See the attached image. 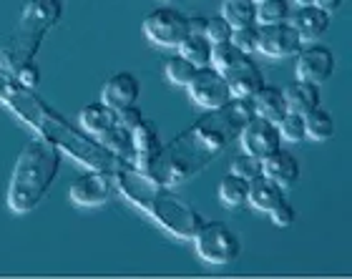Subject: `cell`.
Segmentation results:
<instances>
[{
    "mask_svg": "<svg viewBox=\"0 0 352 279\" xmlns=\"http://www.w3.org/2000/svg\"><path fill=\"white\" fill-rule=\"evenodd\" d=\"M78 121H81V126L86 129L88 133H91V136H94L96 141L103 139V136H106V133H109L111 129L118 124L116 111L109 109L103 101H96V103H88V106H83Z\"/></svg>",
    "mask_w": 352,
    "mask_h": 279,
    "instance_id": "18",
    "label": "cell"
},
{
    "mask_svg": "<svg viewBox=\"0 0 352 279\" xmlns=\"http://www.w3.org/2000/svg\"><path fill=\"white\" fill-rule=\"evenodd\" d=\"M300 33L294 30L292 23H272V25H259V48L270 58H292L302 48Z\"/></svg>",
    "mask_w": 352,
    "mask_h": 279,
    "instance_id": "11",
    "label": "cell"
},
{
    "mask_svg": "<svg viewBox=\"0 0 352 279\" xmlns=\"http://www.w3.org/2000/svg\"><path fill=\"white\" fill-rule=\"evenodd\" d=\"M254 116L252 98H232L221 109H212L176 133L169 144H162L151 159L141 164L144 174L164 186H182L206 169L232 141L239 139L244 124Z\"/></svg>",
    "mask_w": 352,
    "mask_h": 279,
    "instance_id": "1",
    "label": "cell"
},
{
    "mask_svg": "<svg viewBox=\"0 0 352 279\" xmlns=\"http://www.w3.org/2000/svg\"><path fill=\"white\" fill-rule=\"evenodd\" d=\"M111 191H113L111 171L91 169L71 184L68 197H71V201L76 206H103L111 199Z\"/></svg>",
    "mask_w": 352,
    "mask_h": 279,
    "instance_id": "12",
    "label": "cell"
},
{
    "mask_svg": "<svg viewBox=\"0 0 352 279\" xmlns=\"http://www.w3.org/2000/svg\"><path fill=\"white\" fill-rule=\"evenodd\" d=\"M330 23L332 15L317 5H300V10L292 15V25L302 41H320L330 30Z\"/></svg>",
    "mask_w": 352,
    "mask_h": 279,
    "instance_id": "16",
    "label": "cell"
},
{
    "mask_svg": "<svg viewBox=\"0 0 352 279\" xmlns=\"http://www.w3.org/2000/svg\"><path fill=\"white\" fill-rule=\"evenodd\" d=\"M279 201H285V189H282V186H277L274 181L262 177V174L250 181V201H247V204L254 206L257 212L270 214Z\"/></svg>",
    "mask_w": 352,
    "mask_h": 279,
    "instance_id": "20",
    "label": "cell"
},
{
    "mask_svg": "<svg viewBox=\"0 0 352 279\" xmlns=\"http://www.w3.org/2000/svg\"><path fill=\"white\" fill-rule=\"evenodd\" d=\"M232 25H229L221 15H214V18H206V25H204V38L209 41L212 45L217 43H227L232 41Z\"/></svg>",
    "mask_w": 352,
    "mask_h": 279,
    "instance_id": "31",
    "label": "cell"
},
{
    "mask_svg": "<svg viewBox=\"0 0 352 279\" xmlns=\"http://www.w3.org/2000/svg\"><path fill=\"white\" fill-rule=\"evenodd\" d=\"M63 151L56 144L41 139H30L18 154L13 177L8 184V209L15 214L33 212L45 199L60 171Z\"/></svg>",
    "mask_w": 352,
    "mask_h": 279,
    "instance_id": "4",
    "label": "cell"
},
{
    "mask_svg": "<svg viewBox=\"0 0 352 279\" xmlns=\"http://www.w3.org/2000/svg\"><path fill=\"white\" fill-rule=\"evenodd\" d=\"M219 15L232 28L252 25V23H257V3H252V0H224Z\"/></svg>",
    "mask_w": 352,
    "mask_h": 279,
    "instance_id": "24",
    "label": "cell"
},
{
    "mask_svg": "<svg viewBox=\"0 0 352 279\" xmlns=\"http://www.w3.org/2000/svg\"><path fill=\"white\" fill-rule=\"evenodd\" d=\"M217 194H219V201L227 209H239V206L250 201V181L229 171L227 177L219 181V186H217Z\"/></svg>",
    "mask_w": 352,
    "mask_h": 279,
    "instance_id": "22",
    "label": "cell"
},
{
    "mask_svg": "<svg viewBox=\"0 0 352 279\" xmlns=\"http://www.w3.org/2000/svg\"><path fill=\"white\" fill-rule=\"evenodd\" d=\"M239 139H242L244 154L257 156V159H264V156H270L272 151L282 148L279 126L274 124V121H267V118L257 116V113L244 124Z\"/></svg>",
    "mask_w": 352,
    "mask_h": 279,
    "instance_id": "9",
    "label": "cell"
},
{
    "mask_svg": "<svg viewBox=\"0 0 352 279\" xmlns=\"http://www.w3.org/2000/svg\"><path fill=\"white\" fill-rule=\"evenodd\" d=\"M186 89H189L191 101L199 103L206 111L221 109L224 103L232 101V91H229L227 78L212 66L197 68V74H194V78L189 81Z\"/></svg>",
    "mask_w": 352,
    "mask_h": 279,
    "instance_id": "8",
    "label": "cell"
},
{
    "mask_svg": "<svg viewBox=\"0 0 352 279\" xmlns=\"http://www.w3.org/2000/svg\"><path fill=\"white\" fill-rule=\"evenodd\" d=\"M141 118H144V113H141L136 106H126V109H121V111H116V121H118V126L121 129H126V131L131 133V129L136 124H139Z\"/></svg>",
    "mask_w": 352,
    "mask_h": 279,
    "instance_id": "35",
    "label": "cell"
},
{
    "mask_svg": "<svg viewBox=\"0 0 352 279\" xmlns=\"http://www.w3.org/2000/svg\"><path fill=\"white\" fill-rule=\"evenodd\" d=\"M13 78L18 81V86H21V89H28V91L36 89L38 81H41V71H38L36 60H30V63H25V66L18 68Z\"/></svg>",
    "mask_w": 352,
    "mask_h": 279,
    "instance_id": "33",
    "label": "cell"
},
{
    "mask_svg": "<svg viewBox=\"0 0 352 279\" xmlns=\"http://www.w3.org/2000/svg\"><path fill=\"white\" fill-rule=\"evenodd\" d=\"M294 74L297 81H307L315 86H322L324 81H330V76L335 74V56L327 45L312 43L307 48H300V53L294 56Z\"/></svg>",
    "mask_w": 352,
    "mask_h": 279,
    "instance_id": "10",
    "label": "cell"
},
{
    "mask_svg": "<svg viewBox=\"0 0 352 279\" xmlns=\"http://www.w3.org/2000/svg\"><path fill=\"white\" fill-rule=\"evenodd\" d=\"M141 96V83L139 78L129 71H118L103 83L101 89V101L113 111H121L126 106H136Z\"/></svg>",
    "mask_w": 352,
    "mask_h": 279,
    "instance_id": "13",
    "label": "cell"
},
{
    "mask_svg": "<svg viewBox=\"0 0 352 279\" xmlns=\"http://www.w3.org/2000/svg\"><path fill=\"white\" fill-rule=\"evenodd\" d=\"M111 177L118 191L126 197V201H131L136 209L148 214L159 227L166 229L176 239H191L194 232L206 221L186 199L176 197L171 186L154 181L131 161L118 159Z\"/></svg>",
    "mask_w": 352,
    "mask_h": 279,
    "instance_id": "3",
    "label": "cell"
},
{
    "mask_svg": "<svg viewBox=\"0 0 352 279\" xmlns=\"http://www.w3.org/2000/svg\"><path fill=\"white\" fill-rule=\"evenodd\" d=\"M232 174H236V177L247 179V181H252V179H257L259 174H262V159H257V156H250V154H239L232 161Z\"/></svg>",
    "mask_w": 352,
    "mask_h": 279,
    "instance_id": "32",
    "label": "cell"
},
{
    "mask_svg": "<svg viewBox=\"0 0 352 279\" xmlns=\"http://www.w3.org/2000/svg\"><path fill=\"white\" fill-rule=\"evenodd\" d=\"M179 56L191 60L197 68L209 66V63H212V43L204 38V33H189V36L179 43Z\"/></svg>",
    "mask_w": 352,
    "mask_h": 279,
    "instance_id": "23",
    "label": "cell"
},
{
    "mask_svg": "<svg viewBox=\"0 0 352 279\" xmlns=\"http://www.w3.org/2000/svg\"><path fill=\"white\" fill-rule=\"evenodd\" d=\"M289 18V3L287 0H264L257 5V25L285 23Z\"/></svg>",
    "mask_w": 352,
    "mask_h": 279,
    "instance_id": "27",
    "label": "cell"
},
{
    "mask_svg": "<svg viewBox=\"0 0 352 279\" xmlns=\"http://www.w3.org/2000/svg\"><path fill=\"white\" fill-rule=\"evenodd\" d=\"M224 78H227V83H229L232 98H252L262 86H267V83H264L262 68H259L250 56H244L242 63H236L232 71H227Z\"/></svg>",
    "mask_w": 352,
    "mask_h": 279,
    "instance_id": "15",
    "label": "cell"
},
{
    "mask_svg": "<svg viewBox=\"0 0 352 279\" xmlns=\"http://www.w3.org/2000/svg\"><path fill=\"white\" fill-rule=\"evenodd\" d=\"M282 93H285L287 111L300 113V116L309 113V111L317 109V106L322 103V91H320V86H315V83H307V81L289 83Z\"/></svg>",
    "mask_w": 352,
    "mask_h": 279,
    "instance_id": "17",
    "label": "cell"
},
{
    "mask_svg": "<svg viewBox=\"0 0 352 279\" xmlns=\"http://www.w3.org/2000/svg\"><path fill=\"white\" fill-rule=\"evenodd\" d=\"M63 0H28L21 13L18 30L0 45V71L15 76V71L36 58L41 41L60 21Z\"/></svg>",
    "mask_w": 352,
    "mask_h": 279,
    "instance_id": "5",
    "label": "cell"
},
{
    "mask_svg": "<svg viewBox=\"0 0 352 279\" xmlns=\"http://www.w3.org/2000/svg\"><path fill=\"white\" fill-rule=\"evenodd\" d=\"M279 133H282V139L289 141V144H300V141L307 139V133H305V116L300 113H292V111H287L285 116L279 118Z\"/></svg>",
    "mask_w": 352,
    "mask_h": 279,
    "instance_id": "29",
    "label": "cell"
},
{
    "mask_svg": "<svg viewBox=\"0 0 352 279\" xmlns=\"http://www.w3.org/2000/svg\"><path fill=\"white\" fill-rule=\"evenodd\" d=\"M300 174H302V169H300L297 156L285 151V148H277V151H272L270 156L262 159V177H267L270 181L282 186V189H289V186L297 184Z\"/></svg>",
    "mask_w": 352,
    "mask_h": 279,
    "instance_id": "14",
    "label": "cell"
},
{
    "mask_svg": "<svg viewBox=\"0 0 352 279\" xmlns=\"http://www.w3.org/2000/svg\"><path fill=\"white\" fill-rule=\"evenodd\" d=\"M131 148H133V166H141L146 159H151L162 148L159 131H156V126L151 121L141 118L139 124L131 129Z\"/></svg>",
    "mask_w": 352,
    "mask_h": 279,
    "instance_id": "19",
    "label": "cell"
},
{
    "mask_svg": "<svg viewBox=\"0 0 352 279\" xmlns=\"http://www.w3.org/2000/svg\"><path fill=\"white\" fill-rule=\"evenodd\" d=\"M305 133L312 141H327L335 133V118L330 111H324L322 106L312 109L309 113H305Z\"/></svg>",
    "mask_w": 352,
    "mask_h": 279,
    "instance_id": "25",
    "label": "cell"
},
{
    "mask_svg": "<svg viewBox=\"0 0 352 279\" xmlns=\"http://www.w3.org/2000/svg\"><path fill=\"white\" fill-rule=\"evenodd\" d=\"M3 101H6L8 109L13 111V113H18L23 121H28L45 141L56 144L63 154L74 156L76 161H81L88 169L113 171L118 156L111 154L101 141L88 139L86 133L76 131L74 126L68 124L58 111L51 109L41 96H36V91L21 89L18 81H15L13 89L3 96Z\"/></svg>",
    "mask_w": 352,
    "mask_h": 279,
    "instance_id": "2",
    "label": "cell"
},
{
    "mask_svg": "<svg viewBox=\"0 0 352 279\" xmlns=\"http://www.w3.org/2000/svg\"><path fill=\"white\" fill-rule=\"evenodd\" d=\"M312 5H317V8H322L324 13H335V10H340L342 8V0H315Z\"/></svg>",
    "mask_w": 352,
    "mask_h": 279,
    "instance_id": "36",
    "label": "cell"
},
{
    "mask_svg": "<svg viewBox=\"0 0 352 279\" xmlns=\"http://www.w3.org/2000/svg\"><path fill=\"white\" fill-rule=\"evenodd\" d=\"M232 43L239 48L242 53H254L259 48V25L252 23V25H242V28L232 30Z\"/></svg>",
    "mask_w": 352,
    "mask_h": 279,
    "instance_id": "30",
    "label": "cell"
},
{
    "mask_svg": "<svg viewBox=\"0 0 352 279\" xmlns=\"http://www.w3.org/2000/svg\"><path fill=\"white\" fill-rule=\"evenodd\" d=\"M197 74V66L191 60L182 58V56H174V58L166 60V68H164V76L169 78L174 86H189V81Z\"/></svg>",
    "mask_w": 352,
    "mask_h": 279,
    "instance_id": "28",
    "label": "cell"
},
{
    "mask_svg": "<svg viewBox=\"0 0 352 279\" xmlns=\"http://www.w3.org/2000/svg\"><path fill=\"white\" fill-rule=\"evenodd\" d=\"M144 36L162 48H179L189 36V18L176 8H156L144 18Z\"/></svg>",
    "mask_w": 352,
    "mask_h": 279,
    "instance_id": "7",
    "label": "cell"
},
{
    "mask_svg": "<svg viewBox=\"0 0 352 279\" xmlns=\"http://www.w3.org/2000/svg\"><path fill=\"white\" fill-rule=\"evenodd\" d=\"M297 3H300V5H312L315 0H297Z\"/></svg>",
    "mask_w": 352,
    "mask_h": 279,
    "instance_id": "38",
    "label": "cell"
},
{
    "mask_svg": "<svg viewBox=\"0 0 352 279\" xmlns=\"http://www.w3.org/2000/svg\"><path fill=\"white\" fill-rule=\"evenodd\" d=\"M252 3H257V5H259V3H264V0H252Z\"/></svg>",
    "mask_w": 352,
    "mask_h": 279,
    "instance_id": "39",
    "label": "cell"
},
{
    "mask_svg": "<svg viewBox=\"0 0 352 279\" xmlns=\"http://www.w3.org/2000/svg\"><path fill=\"white\" fill-rule=\"evenodd\" d=\"M194 249L206 265L224 267L232 265L242 254V239L234 229H229L221 221H204L191 236Z\"/></svg>",
    "mask_w": 352,
    "mask_h": 279,
    "instance_id": "6",
    "label": "cell"
},
{
    "mask_svg": "<svg viewBox=\"0 0 352 279\" xmlns=\"http://www.w3.org/2000/svg\"><path fill=\"white\" fill-rule=\"evenodd\" d=\"M244 56H247V53L239 51L232 41H227V43H217V45H212V63H209V66L217 68V71L224 76L227 71H232L236 63H242Z\"/></svg>",
    "mask_w": 352,
    "mask_h": 279,
    "instance_id": "26",
    "label": "cell"
},
{
    "mask_svg": "<svg viewBox=\"0 0 352 279\" xmlns=\"http://www.w3.org/2000/svg\"><path fill=\"white\" fill-rule=\"evenodd\" d=\"M270 216H272V224H274V227H282V229L292 227L294 219H297V214H294V206L289 204L287 199H285V201H279V204L272 209Z\"/></svg>",
    "mask_w": 352,
    "mask_h": 279,
    "instance_id": "34",
    "label": "cell"
},
{
    "mask_svg": "<svg viewBox=\"0 0 352 279\" xmlns=\"http://www.w3.org/2000/svg\"><path fill=\"white\" fill-rule=\"evenodd\" d=\"M204 25H206V18H201V15L189 18V33H204Z\"/></svg>",
    "mask_w": 352,
    "mask_h": 279,
    "instance_id": "37",
    "label": "cell"
},
{
    "mask_svg": "<svg viewBox=\"0 0 352 279\" xmlns=\"http://www.w3.org/2000/svg\"><path fill=\"white\" fill-rule=\"evenodd\" d=\"M252 109H254L257 116L279 124V118L287 113L285 93H282L279 89H274V86H262L257 93L252 96Z\"/></svg>",
    "mask_w": 352,
    "mask_h": 279,
    "instance_id": "21",
    "label": "cell"
}]
</instances>
